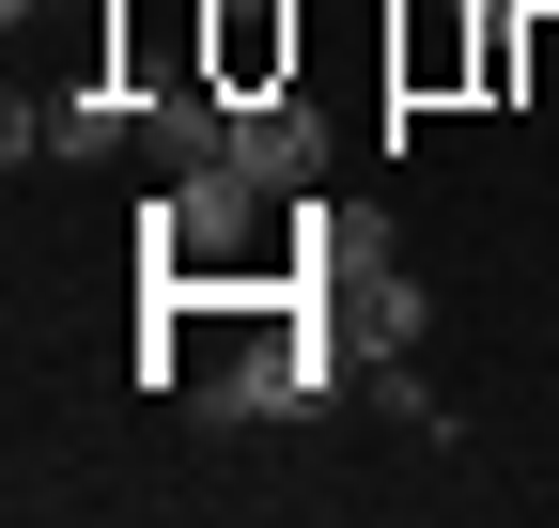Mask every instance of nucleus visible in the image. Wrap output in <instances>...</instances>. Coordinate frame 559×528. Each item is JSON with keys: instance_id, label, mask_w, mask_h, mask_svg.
I'll return each instance as SVG.
<instances>
[{"instance_id": "nucleus-1", "label": "nucleus", "mask_w": 559, "mask_h": 528, "mask_svg": "<svg viewBox=\"0 0 559 528\" xmlns=\"http://www.w3.org/2000/svg\"><path fill=\"white\" fill-rule=\"evenodd\" d=\"M140 280L156 296H264V280H296V203L249 187L234 156L156 171V203H140Z\"/></svg>"}, {"instance_id": "nucleus-2", "label": "nucleus", "mask_w": 559, "mask_h": 528, "mask_svg": "<svg viewBox=\"0 0 559 528\" xmlns=\"http://www.w3.org/2000/svg\"><path fill=\"white\" fill-rule=\"evenodd\" d=\"M296 280H311V311H326V326H342V343H358L373 373L436 343V296H419V280H404V264H389L358 218H326L311 187H296Z\"/></svg>"}, {"instance_id": "nucleus-3", "label": "nucleus", "mask_w": 559, "mask_h": 528, "mask_svg": "<svg viewBox=\"0 0 559 528\" xmlns=\"http://www.w3.org/2000/svg\"><path fill=\"white\" fill-rule=\"evenodd\" d=\"M202 79L218 94H280L296 79V0H202Z\"/></svg>"}, {"instance_id": "nucleus-4", "label": "nucleus", "mask_w": 559, "mask_h": 528, "mask_svg": "<svg viewBox=\"0 0 559 528\" xmlns=\"http://www.w3.org/2000/svg\"><path fill=\"white\" fill-rule=\"evenodd\" d=\"M140 156H156V171H202V156H234V94L202 79V62L140 79Z\"/></svg>"}, {"instance_id": "nucleus-5", "label": "nucleus", "mask_w": 559, "mask_h": 528, "mask_svg": "<svg viewBox=\"0 0 559 528\" xmlns=\"http://www.w3.org/2000/svg\"><path fill=\"white\" fill-rule=\"evenodd\" d=\"M234 171H249V187H280V203L326 171V124H311V94H296V79H280V94H234Z\"/></svg>"}, {"instance_id": "nucleus-6", "label": "nucleus", "mask_w": 559, "mask_h": 528, "mask_svg": "<svg viewBox=\"0 0 559 528\" xmlns=\"http://www.w3.org/2000/svg\"><path fill=\"white\" fill-rule=\"evenodd\" d=\"M0 16H16V32H32V16H79V0H0Z\"/></svg>"}]
</instances>
